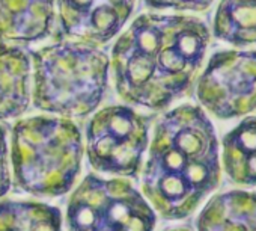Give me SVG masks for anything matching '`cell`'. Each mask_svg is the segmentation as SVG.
I'll return each instance as SVG.
<instances>
[{
    "instance_id": "obj_15",
    "label": "cell",
    "mask_w": 256,
    "mask_h": 231,
    "mask_svg": "<svg viewBox=\"0 0 256 231\" xmlns=\"http://www.w3.org/2000/svg\"><path fill=\"white\" fill-rule=\"evenodd\" d=\"M216 0H139V4L150 11L164 13H205Z\"/></svg>"
},
{
    "instance_id": "obj_11",
    "label": "cell",
    "mask_w": 256,
    "mask_h": 231,
    "mask_svg": "<svg viewBox=\"0 0 256 231\" xmlns=\"http://www.w3.org/2000/svg\"><path fill=\"white\" fill-rule=\"evenodd\" d=\"M198 231H256V193L228 190L214 195L196 220Z\"/></svg>"
},
{
    "instance_id": "obj_17",
    "label": "cell",
    "mask_w": 256,
    "mask_h": 231,
    "mask_svg": "<svg viewBox=\"0 0 256 231\" xmlns=\"http://www.w3.org/2000/svg\"><path fill=\"white\" fill-rule=\"evenodd\" d=\"M166 231H190L188 228H182V226H178V228H170V229H166Z\"/></svg>"
},
{
    "instance_id": "obj_1",
    "label": "cell",
    "mask_w": 256,
    "mask_h": 231,
    "mask_svg": "<svg viewBox=\"0 0 256 231\" xmlns=\"http://www.w3.org/2000/svg\"><path fill=\"white\" fill-rule=\"evenodd\" d=\"M210 43L208 25L194 16L139 14L108 50L118 98L151 112L168 109L193 89Z\"/></svg>"
},
{
    "instance_id": "obj_6",
    "label": "cell",
    "mask_w": 256,
    "mask_h": 231,
    "mask_svg": "<svg viewBox=\"0 0 256 231\" xmlns=\"http://www.w3.org/2000/svg\"><path fill=\"white\" fill-rule=\"evenodd\" d=\"M157 216L124 178L88 174L70 196L66 231H152Z\"/></svg>"
},
{
    "instance_id": "obj_10",
    "label": "cell",
    "mask_w": 256,
    "mask_h": 231,
    "mask_svg": "<svg viewBox=\"0 0 256 231\" xmlns=\"http://www.w3.org/2000/svg\"><path fill=\"white\" fill-rule=\"evenodd\" d=\"M30 50L0 40V123L22 118L32 106Z\"/></svg>"
},
{
    "instance_id": "obj_13",
    "label": "cell",
    "mask_w": 256,
    "mask_h": 231,
    "mask_svg": "<svg viewBox=\"0 0 256 231\" xmlns=\"http://www.w3.org/2000/svg\"><path fill=\"white\" fill-rule=\"evenodd\" d=\"M212 34L217 40L240 49L256 46V0H220Z\"/></svg>"
},
{
    "instance_id": "obj_8",
    "label": "cell",
    "mask_w": 256,
    "mask_h": 231,
    "mask_svg": "<svg viewBox=\"0 0 256 231\" xmlns=\"http://www.w3.org/2000/svg\"><path fill=\"white\" fill-rule=\"evenodd\" d=\"M139 0H56L53 41L106 46L133 20Z\"/></svg>"
},
{
    "instance_id": "obj_9",
    "label": "cell",
    "mask_w": 256,
    "mask_h": 231,
    "mask_svg": "<svg viewBox=\"0 0 256 231\" xmlns=\"http://www.w3.org/2000/svg\"><path fill=\"white\" fill-rule=\"evenodd\" d=\"M56 0H0V40L30 47L53 38Z\"/></svg>"
},
{
    "instance_id": "obj_14",
    "label": "cell",
    "mask_w": 256,
    "mask_h": 231,
    "mask_svg": "<svg viewBox=\"0 0 256 231\" xmlns=\"http://www.w3.org/2000/svg\"><path fill=\"white\" fill-rule=\"evenodd\" d=\"M0 231H62V214L38 201H0Z\"/></svg>"
},
{
    "instance_id": "obj_2",
    "label": "cell",
    "mask_w": 256,
    "mask_h": 231,
    "mask_svg": "<svg viewBox=\"0 0 256 231\" xmlns=\"http://www.w3.org/2000/svg\"><path fill=\"white\" fill-rule=\"evenodd\" d=\"M220 145L200 106L184 103L156 121L142 166V190L164 219H184L218 186Z\"/></svg>"
},
{
    "instance_id": "obj_4",
    "label": "cell",
    "mask_w": 256,
    "mask_h": 231,
    "mask_svg": "<svg viewBox=\"0 0 256 231\" xmlns=\"http://www.w3.org/2000/svg\"><path fill=\"white\" fill-rule=\"evenodd\" d=\"M10 159L17 187L35 196L68 193L82 172L84 138L76 120L52 113L18 118Z\"/></svg>"
},
{
    "instance_id": "obj_12",
    "label": "cell",
    "mask_w": 256,
    "mask_h": 231,
    "mask_svg": "<svg viewBox=\"0 0 256 231\" xmlns=\"http://www.w3.org/2000/svg\"><path fill=\"white\" fill-rule=\"evenodd\" d=\"M222 160L234 183L256 186V115L244 118L224 135Z\"/></svg>"
},
{
    "instance_id": "obj_5",
    "label": "cell",
    "mask_w": 256,
    "mask_h": 231,
    "mask_svg": "<svg viewBox=\"0 0 256 231\" xmlns=\"http://www.w3.org/2000/svg\"><path fill=\"white\" fill-rule=\"evenodd\" d=\"M152 117L126 103L95 110L84 129V153L101 174L136 178L150 145Z\"/></svg>"
},
{
    "instance_id": "obj_7",
    "label": "cell",
    "mask_w": 256,
    "mask_h": 231,
    "mask_svg": "<svg viewBox=\"0 0 256 231\" xmlns=\"http://www.w3.org/2000/svg\"><path fill=\"white\" fill-rule=\"evenodd\" d=\"M196 98L218 120H234L256 110V50L216 52L199 73Z\"/></svg>"
},
{
    "instance_id": "obj_3",
    "label": "cell",
    "mask_w": 256,
    "mask_h": 231,
    "mask_svg": "<svg viewBox=\"0 0 256 231\" xmlns=\"http://www.w3.org/2000/svg\"><path fill=\"white\" fill-rule=\"evenodd\" d=\"M32 106L42 113L83 120L98 110L110 89L108 49L59 40L30 50Z\"/></svg>"
},
{
    "instance_id": "obj_16",
    "label": "cell",
    "mask_w": 256,
    "mask_h": 231,
    "mask_svg": "<svg viewBox=\"0 0 256 231\" xmlns=\"http://www.w3.org/2000/svg\"><path fill=\"white\" fill-rule=\"evenodd\" d=\"M8 127L0 123V198L5 196L12 186L10 144H8Z\"/></svg>"
}]
</instances>
